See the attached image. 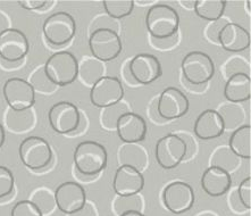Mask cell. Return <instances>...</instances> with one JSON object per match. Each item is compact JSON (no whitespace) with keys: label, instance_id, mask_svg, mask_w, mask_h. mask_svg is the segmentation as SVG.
Masks as SVG:
<instances>
[{"label":"cell","instance_id":"cell-25","mask_svg":"<svg viewBox=\"0 0 251 216\" xmlns=\"http://www.w3.org/2000/svg\"><path fill=\"white\" fill-rule=\"evenodd\" d=\"M147 161H148V156L145 149L135 143L123 146L120 150L121 165H130L141 172L142 168H146L147 166Z\"/></svg>","mask_w":251,"mask_h":216},{"label":"cell","instance_id":"cell-12","mask_svg":"<svg viewBox=\"0 0 251 216\" xmlns=\"http://www.w3.org/2000/svg\"><path fill=\"white\" fill-rule=\"evenodd\" d=\"M123 97V84L116 77H102L91 86V104L98 108H107L116 105L122 102Z\"/></svg>","mask_w":251,"mask_h":216},{"label":"cell","instance_id":"cell-6","mask_svg":"<svg viewBox=\"0 0 251 216\" xmlns=\"http://www.w3.org/2000/svg\"><path fill=\"white\" fill-rule=\"evenodd\" d=\"M181 68L183 77L193 85H203L213 79L215 64L211 57L202 52H191L182 59Z\"/></svg>","mask_w":251,"mask_h":216},{"label":"cell","instance_id":"cell-5","mask_svg":"<svg viewBox=\"0 0 251 216\" xmlns=\"http://www.w3.org/2000/svg\"><path fill=\"white\" fill-rule=\"evenodd\" d=\"M42 32L47 42L51 46H65L76 33V22L70 13H53L45 20Z\"/></svg>","mask_w":251,"mask_h":216},{"label":"cell","instance_id":"cell-43","mask_svg":"<svg viewBox=\"0 0 251 216\" xmlns=\"http://www.w3.org/2000/svg\"><path fill=\"white\" fill-rule=\"evenodd\" d=\"M120 216H146V215H145V214H142L141 212H135V211H132V212H126V213L121 214Z\"/></svg>","mask_w":251,"mask_h":216},{"label":"cell","instance_id":"cell-39","mask_svg":"<svg viewBox=\"0 0 251 216\" xmlns=\"http://www.w3.org/2000/svg\"><path fill=\"white\" fill-rule=\"evenodd\" d=\"M69 216H97V213L95 207H93L91 204L87 203L81 211H78L75 214H72Z\"/></svg>","mask_w":251,"mask_h":216},{"label":"cell","instance_id":"cell-22","mask_svg":"<svg viewBox=\"0 0 251 216\" xmlns=\"http://www.w3.org/2000/svg\"><path fill=\"white\" fill-rule=\"evenodd\" d=\"M224 96L228 103L248 102L251 97V80L249 74L236 73L227 79L224 86Z\"/></svg>","mask_w":251,"mask_h":216},{"label":"cell","instance_id":"cell-15","mask_svg":"<svg viewBox=\"0 0 251 216\" xmlns=\"http://www.w3.org/2000/svg\"><path fill=\"white\" fill-rule=\"evenodd\" d=\"M190 103L188 97L180 89L168 86L160 93L157 109L161 118L166 121L181 118L189 111Z\"/></svg>","mask_w":251,"mask_h":216},{"label":"cell","instance_id":"cell-26","mask_svg":"<svg viewBox=\"0 0 251 216\" xmlns=\"http://www.w3.org/2000/svg\"><path fill=\"white\" fill-rule=\"evenodd\" d=\"M240 165V158L232 153L227 147H220L211 156V166L220 167L231 173L235 171Z\"/></svg>","mask_w":251,"mask_h":216},{"label":"cell","instance_id":"cell-31","mask_svg":"<svg viewBox=\"0 0 251 216\" xmlns=\"http://www.w3.org/2000/svg\"><path fill=\"white\" fill-rule=\"evenodd\" d=\"M218 113L223 118L225 129H233L234 127H238L243 120V111L241 108L232 105V104L222 107Z\"/></svg>","mask_w":251,"mask_h":216},{"label":"cell","instance_id":"cell-38","mask_svg":"<svg viewBox=\"0 0 251 216\" xmlns=\"http://www.w3.org/2000/svg\"><path fill=\"white\" fill-rule=\"evenodd\" d=\"M49 3H52V1H47V0H20L19 1V5L27 10L41 9Z\"/></svg>","mask_w":251,"mask_h":216},{"label":"cell","instance_id":"cell-3","mask_svg":"<svg viewBox=\"0 0 251 216\" xmlns=\"http://www.w3.org/2000/svg\"><path fill=\"white\" fill-rule=\"evenodd\" d=\"M45 74L52 84L66 86L75 82L78 77L76 57L70 52H58L47 59Z\"/></svg>","mask_w":251,"mask_h":216},{"label":"cell","instance_id":"cell-23","mask_svg":"<svg viewBox=\"0 0 251 216\" xmlns=\"http://www.w3.org/2000/svg\"><path fill=\"white\" fill-rule=\"evenodd\" d=\"M251 127L242 125L236 128L232 132L228 140V148L235 156L243 160H250L251 158Z\"/></svg>","mask_w":251,"mask_h":216},{"label":"cell","instance_id":"cell-11","mask_svg":"<svg viewBox=\"0 0 251 216\" xmlns=\"http://www.w3.org/2000/svg\"><path fill=\"white\" fill-rule=\"evenodd\" d=\"M48 121L53 131L67 135L76 131L81 123V114L74 104L59 102L53 104L49 109Z\"/></svg>","mask_w":251,"mask_h":216},{"label":"cell","instance_id":"cell-32","mask_svg":"<svg viewBox=\"0 0 251 216\" xmlns=\"http://www.w3.org/2000/svg\"><path fill=\"white\" fill-rule=\"evenodd\" d=\"M31 201L39 208V210H40L42 215L51 213L53 208L56 206L55 197L52 196L49 190L46 189L38 190V191L33 194V198H32Z\"/></svg>","mask_w":251,"mask_h":216},{"label":"cell","instance_id":"cell-33","mask_svg":"<svg viewBox=\"0 0 251 216\" xmlns=\"http://www.w3.org/2000/svg\"><path fill=\"white\" fill-rule=\"evenodd\" d=\"M10 216H44L31 200H21L14 205Z\"/></svg>","mask_w":251,"mask_h":216},{"label":"cell","instance_id":"cell-16","mask_svg":"<svg viewBox=\"0 0 251 216\" xmlns=\"http://www.w3.org/2000/svg\"><path fill=\"white\" fill-rule=\"evenodd\" d=\"M131 77L138 83L149 85L158 80L163 73L159 59L151 54H139L128 64Z\"/></svg>","mask_w":251,"mask_h":216},{"label":"cell","instance_id":"cell-21","mask_svg":"<svg viewBox=\"0 0 251 216\" xmlns=\"http://www.w3.org/2000/svg\"><path fill=\"white\" fill-rule=\"evenodd\" d=\"M232 187V178L228 172L216 166L206 168L201 176V188L208 196L221 197Z\"/></svg>","mask_w":251,"mask_h":216},{"label":"cell","instance_id":"cell-28","mask_svg":"<svg viewBox=\"0 0 251 216\" xmlns=\"http://www.w3.org/2000/svg\"><path fill=\"white\" fill-rule=\"evenodd\" d=\"M102 6L109 17L121 20L130 16L134 8L133 0H103Z\"/></svg>","mask_w":251,"mask_h":216},{"label":"cell","instance_id":"cell-40","mask_svg":"<svg viewBox=\"0 0 251 216\" xmlns=\"http://www.w3.org/2000/svg\"><path fill=\"white\" fill-rule=\"evenodd\" d=\"M231 206H232V208L233 210H234L235 212H242V211H246V208L242 206V204H241V201H240V199H239V197H238V193H233L232 194V198H231Z\"/></svg>","mask_w":251,"mask_h":216},{"label":"cell","instance_id":"cell-29","mask_svg":"<svg viewBox=\"0 0 251 216\" xmlns=\"http://www.w3.org/2000/svg\"><path fill=\"white\" fill-rule=\"evenodd\" d=\"M130 111L127 109V106L123 103H118L116 105L103 108L101 114V124L103 128L113 130L116 129V123L122 115Z\"/></svg>","mask_w":251,"mask_h":216},{"label":"cell","instance_id":"cell-14","mask_svg":"<svg viewBox=\"0 0 251 216\" xmlns=\"http://www.w3.org/2000/svg\"><path fill=\"white\" fill-rule=\"evenodd\" d=\"M53 197L57 208L66 215L75 214L87 204L84 188L73 181L64 182L57 187Z\"/></svg>","mask_w":251,"mask_h":216},{"label":"cell","instance_id":"cell-19","mask_svg":"<svg viewBox=\"0 0 251 216\" xmlns=\"http://www.w3.org/2000/svg\"><path fill=\"white\" fill-rule=\"evenodd\" d=\"M218 43L225 52H245L250 47V33L241 25L233 23V22H227L220 31Z\"/></svg>","mask_w":251,"mask_h":216},{"label":"cell","instance_id":"cell-17","mask_svg":"<svg viewBox=\"0 0 251 216\" xmlns=\"http://www.w3.org/2000/svg\"><path fill=\"white\" fill-rule=\"evenodd\" d=\"M145 187V176L130 165H121L115 172L113 189L118 197L137 196Z\"/></svg>","mask_w":251,"mask_h":216},{"label":"cell","instance_id":"cell-42","mask_svg":"<svg viewBox=\"0 0 251 216\" xmlns=\"http://www.w3.org/2000/svg\"><path fill=\"white\" fill-rule=\"evenodd\" d=\"M5 138H6L5 129H3L2 124L0 123V148H1V147L3 146V143H5Z\"/></svg>","mask_w":251,"mask_h":216},{"label":"cell","instance_id":"cell-35","mask_svg":"<svg viewBox=\"0 0 251 216\" xmlns=\"http://www.w3.org/2000/svg\"><path fill=\"white\" fill-rule=\"evenodd\" d=\"M238 197L240 201H241L242 206L246 210H250L251 208V178L248 176L239 185V188L236 190Z\"/></svg>","mask_w":251,"mask_h":216},{"label":"cell","instance_id":"cell-24","mask_svg":"<svg viewBox=\"0 0 251 216\" xmlns=\"http://www.w3.org/2000/svg\"><path fill=\"white\" fill-rule=\"evenodd\" d=\"M225 0H197L195 1V13L200 19L215 22L222 19L226 8Z\"/></svg>","mask_w":251,"mask_h":216},{"label":"cell","instance_id":"cell-7","mask_svg":"<svg viewBox=\"0 0 251 216\" xmlns=\"http://www.w3.org/2000/svg\"><path fill=\"white\" fill-rule=\"evenodd\" d=\"M19 154L24 166L33 171L44 170L51 163L52 151L47 140L32 135L21 142Z\"/></svg>","mask_w":251,"mask_h":216},{"label":"cell","instance_id":"cell-9","mask_svg":"<svg viewBox=\"0 0 251 216\" xmlns=\"http://www.w3.org/2000/svg\"><path fill=\"white\" fill-rule=\"evenodd\" d=\"M2 95L7 105L14 111H26L34 105L35 90L24 79H8L2 86Z\"/></svg>","mask_w":251,"mask_h":216},{"label":"cell","instance_id":"cell-27","mask_svg":"<svg viewBox=\"0 0 251 216\" xmlns=\"http://www.w3.org/2000/svg\"><path fill=\"white\" fill-rule=\"evenodd\" d=\"M78 74L87 84L93 85L102 78L103 64L95 58H87L78 66Z\"/></svg>","mask_w":251,"mask_h":216},{"label":"cell","instance_id":"cell-30","mask_svg":"<svg viewBox=\"0 0 251 216\" xmlns=\"http://www.w3.org/2000/svg\"><path fill=\"white\" fill-rule=\"evenodd\" d=\"M114 212L118 216L123 213H126V212H141L142 208V201L141 198L137 196H131V197H117L116 199L114 200L113 205Z\"/></svg>","mask_w":251,"mask_h":216},{"label":"cell","instance_id":"cell-4","mask_svg":"<svg viewBox=\"0 0 251 216\" xmlns=\"http://www.w3.org/2000/svg\"><path fill=\"white\" fill-rule=\"evenodd\" d=\"M89 48L93 58L99 62H112L123 50L121 37L109 27H99L92 31L89 38Z\"/></svg>","mask_w":251,"mask_h":216},{"label":"cell","instance_id":"cell-18","mask_svg":"<svg viewBox=\"0 0 251 216\" xmlns=\"http://www.w3.org/2000/svg\"><path fill=\"white\" fill-rule=\"evenodd\" d=\"M116 131L122 141L126 145L141 142L146 139L148 127L147 122L141 115L127 111L118 118Z\"/></svg>","mask_w":251,"mask_h":216},{"label":"cell","instance_id":"cell-1","mask_svg":"<svg viewBox=\"0 0 251 216\" xmlns=\"http://www.w3.org/2000/svg\"><path fill=\"white\" fill-rule=\"evenodd\" d=\"M146 27L152 38L157 40H167L177 33L180 16L172 6L157 3L150 7L147 13Z\"/></svg>","mask_w":251,"mask_h":216},{"label":"cell","instance_id":"cell-34","mask_svg":"<svg viewBox=\"0 0 251 216\" xmlns=\"http://www.w3.org/2000/svg\"><path fill=\"white\" fill-rule=\"evenodd\" d=\"M14 175L8 167L0 165V199L9 196L14 190Z\"/></svg>","mask_w":251,"mask_h":216},{"label":"cell","instance_id":"cell-13","mask_svg":"<svg viewBox=\"0 0 251 216\" xmlns=\"http://www.w3.org/2000/svg\"><path fill=\"white\" fill-rule=\"evenodd\" d=\"M27 37L19 28L8 27L0 33V58L8 63H17L28 54Z\"/></svg>","mask_w":251,"mask_h":216},{"label":"cell","instance_id":"cell-8","mask_svg":"<svg viewBox=\"0 0 251 216\" xmlns=\"http://www.w3.org/2000/svg\"><path fill=\"white\" fill-rule=\"evenodd\" d=\"M186 143L181 136L173 133L166 135L157 141L155 148L156 161L164 170H174L186 156Z\"/></svg>","mask_w":251,"mask_h":216},{"label":"cell","instance_id":"cell-44","mask_svg":"<svg viewBox=\"0 0 251 216\" xmlns=\"http://www.w3.org/2000/svg\"><path fill=\"white\" fill-rule=\"evenodd\" d=\"M197 216H217V215L213 213V212H201V213L198 214Z\"/></svg>","mask_w":251,"mask_h":216},{"label":"cell","instance_id":"cell-36","mask_svg":"<svg viewBox=\"0 0 251 216\" xmlns=\"http://www.w3.org/2000/svg\"><path fill=\"white\" fill-rule=\"evenodd\" d=\"M30 83L33 86V89L41 90V91H52L53 86H55V84H52L48 80V78L46 77L44 68L35 72L33 78H32V82H30Z\"/></svg>","mask_w":251,"mask_h":216},{"label":"cell","instance_id":"cell-10","mask_svg":"<svg viewBox=\"0 0 251 216\" xmlns=\"http://www.w3.org/2000/svg\"><path fill=\"white\" fill-rule=\"evenodd\" d=\"M196 196L192 187L182 181H175L165 187L163 203L167 211L175 215L184 214L195 205Z\"/></svg>","mask_w":251,"mask_h":216},{"label":"cell","instance_id":"cell-2","mask_svg":"<svg viewBox=\"0 0 251 216\" xmlns=\"http://www.w3.org/2000/svg\"><path fill=\"white\" fill-rule=\"evenodd\" d=\"M108 155L101 143L85 140L74 150V164L76 170L85 176H96L107 166Z\"/></svg>","mask_w":251,"mask_h":216},{"label":"cell","instance_id":"cell-41","mask_svg":"<svg viewBox=\"0 0 251 216\" xmlns=\"http://www.w3.org/2000/svg\"><path fill=\"white\" fill-rule=\"evenodd\" d=\"M7 27H8V20H7V17L0 12V33H1L3 30H6V28H8Z\"/></svg>","mask_w":251,"mask_h":216},{"label":"cell","instance_id":"cell-37","mask_svg":"<svg viewBox=\"0 0 251 216\" xmlns=\"http://www.w3.org/2000/svg\"><path fill=\"white\" fill-rule=\"evenodd\" d=\"M226 23L227 21H224L222 19L218 21L211 22V24L208 27L207 32H206L208 39H209L210 41L218 43V34H220V31L222 30V27H223Z\"/></svg>","mask_w":251,"mask_h":216},{"label":"cell","instance_id":"cell-20","mask_svg":"<svg viewBox=\"0 0 251 216\" xmlns=\"http://www.w3.org/2000/svg\"><path fill=\"white\" fill-rule=\"evenodd\" d=\"M193 131L200 140L217 139L225 132L224 121L217 110L206 109L197 117Z\"/></svg>","mask_w":251,"mask_h":216}]
</instances>
